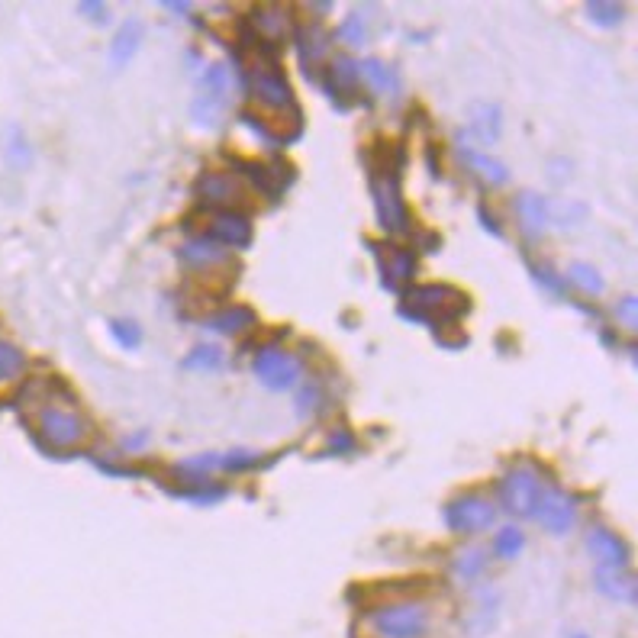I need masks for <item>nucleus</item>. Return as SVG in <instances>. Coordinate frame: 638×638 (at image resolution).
Returning <instances> with one entry per match:
<instances>
[{
	"label": "nucleus",
	"instance_id": "f3484780",
	"mask_svg": "<svg viewBox=\"0 0 638 638\" xmlns=\"http://www.w3.org/2000/svg\"><path fill=\"white\" fill-rule=\"evenodd\" d=\"M245 23L252 26V33L258 42H268V46H284V39L294 33V17H290L287 7H255Z\"/></svg>",
	"mask_w": 638,
	"mask_h": 638
},
{
	"label": "nucleus",
	"instance_id": "423d86ee",
	"mask_svg": "<svg viewBox=\"0 0 638 638\" xmlns=\"http://www.w3.org/2000/svg\"><path fill=\"white\" fill-rule=\"evenodd\" d=\"M542 493V474L535 464H513L510 471L500 477V503L506 513L513 516H532L535 503Z\"/></svg>",
	"mask_w": 638,
	"mask_h": 638
},
{
	"label": "nucleus",
	"instance_id": "c85d7f7f",
	"mask_svg": "<svg viewBox=\"0 0 638 638\" xmlns=\"http://www.w3.org/2000/svg\"><path fill=\"white\" fill-rule=\"evenodd\" d=\"M26 371V355L10 339L0 336V384H10Z\"/></svg>",
	"mask_w": 638,
	"mask_h": 638
},
{
	"label": "nucleus",
	"instance_id": "2eb2a0df",
	"mask_svg": "<svg viewBox=\"0 0 638 638\" xmlns=\"http://www.w3.org/2000/svg\"><path fill=\"white\" fill-rule=\"evenodd\" d=\"M371 245V252L377 258V265H381V284L387 290H394V294H403V284L416 274V252L410 249H400V245Z\"/></svg>",
	"mask_w": 638,
	"mask_h": 638
},
{
	"label": "nucleus",
	"instance_id": "58836bf2",
	"mask_svg": "<svg viewBox=\"0 0 638 638\" xmlns=\"http://www.w3.org/2000/svg\"><path fill=\"white\" fill-rule=\"evenodd\" d=\"M526 268L532 271V278H535V281H539L542 287H548V290H551V294H558V297L564 294L561 278H558V274L551 271L548 265H535V261H529V258H526Z\"/></svg>",
	"mask_w": 638,
	"mask_h": 638
},
{
	"label": "nucleus",
	"instance_id": "20e7f679",
	"mask_svg": "<svg viewBox=\"0 0 638 638\" xmlns=\"http://www.w3.org/2000/svg\"><path fill=\"white\" fill-rule=\"evenodd\" d=\"M371 629L381 638H423L429 632V606L419 600H400L374 609Z\"/></svg>",
	"mask_w": 638,
	"mask_h": 638
},
{
	"label": "nucleus",
	"instance_id": "cd10ccee",
	"mask_svg": "<svg viewBox=\"0 0 638 638\" xmlns=\"http://www.w3.org/2000/svg\"><path fill=\"white\" fill-rule=\"evenodd\" d=\"M568 278H571V284H577L590 297H597V294H603V290H606L603 274L593 268V265H587V261H571V265H568Z\"/></svg>",
	"mask_w": 638,
	"mask_h": 638
},
{
	"label": "nucleus",
	"instance_id": "ddd939ff",
	"mask_svg": "<svg viewBox=\"0 0 638 638\" xmlns=\"http://www.w3.org/2000/svg\"><path fill=\"white\" fill-rule=\"evenodd\" d=\"M535 519L542 522V529H548L551 535H568L577 522V506L564 490L558 487H542L539 503H535Z\"/></svg>",
	"mask_w": 638,
	"mask_h": 638
},
{
	"label": "nucleus",
	"instance_id": "f03ea898",
	"mask_svg": "<svg viewBox=\"0 0 638 638\" xmlns=\"http://www.w3.org/2000/svg\"><path fill=\"white\" fill-rule=\"evenodd\" d=\"M468 310L471 297L452 284H416L403 290L400 303V316L419 326H455Z\"/></svg>",
	"mask_w": 638,
	"mask_h": 638
},
{
	"label": "nucleus",
	"instance_id": "b1692460",
	"mask_svg": "<svg viewBox=\"0 0 638 638\" xmlns=\"http://www.w3.org/2000/svg\"><path fill=\"white\" fill-rule=\"evenodd\" d=\"M142 46V20H126L120 29H116V36L110 42V65L113 68H126L129 58H133Z\"/></svg>",
	"mask_w": 638,
	"mask_h": 638
},
{
	"label": "nucleus",
	"instance_id": "bb28decb",
	"mask_svg": "<svg viewBox=\"0 0 638 638\" xmlns=\"http://www.w3.org/2000/svg\"><path fill=\"white\" fill-rule=\"evenodd\" d=\"M281 455H271L265 458L261 452H252V448H236V452H226L220 455V468L226 471H249V468H271L274 461H278Z\"/></svg>",
	"mask_w": 638,
	"mask_h": 638
},
{
	"label": "nucleus",
	"instance_id": "39448f33",
	"mask_svg": "<svg viewBox=\"0 0 638 638\" xmlns=\"http://www.w3.org/2000/svg\"><path fill=\"white\" fill-rule=\"evenodd\" d=\"M442 519L458 535H477L497 522V506L487 493H458L442 506Z\"/></svg>",
	"mask_w": 638,
	"mask_h": 638
},
{
	"label": "nucleus",
	"instance_id": "2f4dec72",
	"mask_svg": "<svg viewBox=\"0 0 638 638\" xmlns=\"http://www.w3.org/2000/svg\"><path fill=\"white\" fill-rule=\"evenodd\" d=\"M522 545H526V535H522V529L516 526H503L497 535H493V555L503 558V561H513Z\"/></svg>",
	"mask_w": 638,
	"mask_h": 638
},
{
	"label": "nucleus",
	"instance_id": "6ab92c4d",
	"mask_svg": "<svg viewBox=\"0 0 638 638\" xmlns=\"http://www.w3.org/2000/svg\"><path fill=\"white\" fill-rule=\"evenodd\" d=\"M458 155H461V162L468 165L474 174H481V178L487 181V184H506L510 181V168H506L503 162H497V158H490V155H484V152H477L474 149V142H468L461 133H458Z\"/></svg>",
	"mask_w": 638,
	"mask_h": 638
},
{
	"label": "nucleus",
	"instance_id": "473e14b6",
	"mask_svg": "<svg viewBox=\"0 0 638 638\" xmlns=\"http://www.w3.org/2000/svg\"><path fill=\"white\" fill-rule=\"evenodd\" d=\"M487 568V555L481 548H468V551H461V555L452 561V574L458 580H474L477 574H481Z\"/></svg>",
	"mask_w": 638,
	"mask_h": 638
},
{
	"label": "nucleus",
	"instance_id": "9b49d317",
	"mask_svg": "<svg viewBox=\"0 0 638 638\" xmlns=\"http://www.w3.org/2000/svg\"><path fill=\"white\" fill-rule=\"evenodd\" d=\"M207 226H203L200 236L213 239L223 249H249L252 245V220L239 210H207Z\"/></svg>",
	"mask_w": 638,
	"mask_h": 638
},
{
	"label": "nucleus",
	"instance_id": "a18cd8bd",
	"mask_svg": "<svg viewBox=\"0 0 638 638\" xmlns=\"http://www.w3.org/2000/svg\"><path fill=\"white\" fill-rule=\"evenodd\" d=\"M145 442H149V429H139L136 435H126L120 445L126 448V452H136V448H142Z\"/></svg>",
	"mask_w": 638,
	"mask_h": 638
},
{
	"label": "nucleus",
	"instance_id": "72a5a7b5",
	"mask_svg": "<svg viewBox=\"0 0 638 638\" xmlns=\"http://www.w3.org/2000/svg\"><path fill=\"white\" fill-rule=\"evenodd\" d=\"M587 17L597 26H619L626 20V7L622 4H609V0H590L587 4Z\"/></svg>",
	"mask_w": 638,
	"mask_h": 638
},
{
	"label": "nucleus",
	"instance_id": "f8f14e48",
	"mask_svg": "<svg viewBox=\"0 0 638 638\" xmlns=\"http://www.w3.org/2000/svg\"><path fill=\"white\" fill-rule=\"evenodd\" d=\"M319 87L332 97V104H336L342 113L358 104V87H361V78H358V62H352L348 55H336V58H329V65H326V75L323 81H319Z\"/></svg>",
	"mask_w": 638,
	"mask_h": 638
},
{
	"label": "nucleus",
	"instance_id": "6e6552de",
	"mask_svg": "<svg viewBox=\"0 0 638 638\" xmlns=\"http://www.w3.org/2000/svg\"><path fill=\"white\" fill-rule=\"evenodd\" d=\"M226 97H229V71L226 65H207L203 71V81H200V94L194 97V120L200 126H216L220 123V116L226 110Z\"/></svg>",
	"mask_w": 638,
	"mask_h": 638
},
{
	"label": "nucleus",
	"instance_id": "1a4fd4ad",
	"mask_svg": "<svg viewBox=\"0 0 638 638\" xmlns=\"http://www.w3.org/2000/svg\"><path fill=\"white\" fill-rule=\"evenodd\" d=\"M303 374V365L297 355L284 352L278 345H265L255 355V377L268 390H290Z\"/></svg>",
	"mask_w": 638,
	"mask_h": 638
},
{
	"label": "nucleus",
	"instance_id": "a878e982",
	"mask_svg": "<svg viewBox=\"0 0 638 638\" xmlns=\"http://www.w3.org/2000/svg\"><path fill=\"white\" fill-rule=\"evenodd\" d=\"M358 78L365 81L374 94H397L400 91V75L381 58H365L358 62Z\"/></svg>",
	"mask_w": 638,
	"mask_h": 638
},
{
	"label": "nucleus",
	"instance_id": "c756f323",
	"mask_svg": "<svg viewBox=\"0 0 638 638\" xmlns=\"http://www.w3.org/2000/svg\"><path fill=\"white\" fill-rule=\"evenodd\" d=\"M181 368H187V371H220L223 368V348L220 345H197V348H191V355L181 361Z\"/></svg>",
	"mask_w": 638,
	"mask_h": 638
},
{
	"label": "nucleus",
	"instance_id": "0eeeda50",
	"mask_svg": "<svg viewBox=\"0 0 638 638\" xmlns=\"http://www.w3.org/2000/svg\"><path fill=\"white\" fill-rule=\"evenodd\" d=\"M36 432L49 448H71L91 435V423L65 406H42L36 416Z\"/></svg>",
	"mask_w": 638,
	"mask_h": 638
},
{
	"label": "nucleus",
	"instance_id": "e433bc0d",
	"mask_svg": "<svg viewBox=\"0 0 638 638\" xmlns=\"http://www.w3.org/2000/svg\"><path fill=\"white\" fill-rule=\"evenodd\" d=\"M110 336L123 348H139L142 329H139V323H133V319H110Z\"/></svg>",
	"mask_w": 638,
	"mask_h": 638
},
{
	"label": "nucleus",
	"instance_id": "5701e85b",
	"mask_svg": "<svg viewBox=\"0 0 638 638\" xmlns=\"http://www.w3.org/2000/svg\"><path fill=\"white\" fill-rule=\"evenodd\" d=\"M503 129V116L497 104H474L471 110V129L461 133L464 139H477V142H497Z\"/></svg>",
	"mask_w": 638,
	"mask_h": 638
},
{
	"label": "nucleus",
	"instance_id": "de8ad7c7",
	"mask_svg": "<svg viewBox=\"0 0 638 638\" xmlns=\"http://www.w3.org/2000/svg\"><path fill=\"white\" fill-rule=\"evenodd\" d=\"M571 638H590V635H584V632H574Z\"/></svg>",
	"mask_w": 638,
	"mask_h": 638
},
{
	"label": "nucleus",
	"instance_id": "a19ab883",
	"mask_svg": "<svg viewBox=\"0 0 638 638\" xmlns=\"http://www.w3.org/2000/svg\"><path fill=\"white\" fill-rule=\"evenodd\" d=\"M78 13H81V17L91 20V23H97V26L110 23V7H107V4H100V0H81V4H78Z\"/></svg>",
	"mask_w": 638,
	"mask_h": 638
},
{
	"label": "nucleus",
	"instance_id": "49530a36",
	"mask_svg": "<svg viewBox=\"0 0 638 638\" xmlns=\"http://www.w3.org/2000/svg\"><path fill=\"white\" fill-rule=\"evenodd\" d=\"M423 249L426 252H439L442 249V236H435V232H426V236H423Z\"/></svg>",
	"mask_w": 638,
	"mask_h": 638
},
{
	"label": "nucleus",
	"instance_id": "7ed1b4c3",
	"mask_svg": "<svg viewBox=\"0 0 638 638\" xmlns=\"http://www.w3.org/2000/svg\"><path fill=\"white\" fill-rule=\"evenodd\" d=\"M252 65H239L242 68V84L249 87V94L258 100V104H265L271 110H294L297 113V97H294V87H290L287 75L281 71L278 58L274 55H261Z\"/></svg>",
	"mask_w": 638,
	"mask_h": 638
},
{
	"label": "nucleus",
	"instance_id": "c03bdc74",
	"mask_svg": "<svg viewBox=\"0 0 638 638\" xmlns=\"http://www.w3.org/2000/svg\"><path fill=\"white\" fill-rule=\"evenodd\" d=\"M477 220H481V226H484L487 232H493L497 239H503V226L497 223V216L487 213V207H477Z\"/></svg>",
	"mask_w": 638,
	"mask_h": 638
},
{
	"label": "nucleus",
	"instance_id": "dca6fc26",
	"mask_svg": "<svg viewBox=\"0 0 638 638\" xmlns=\"http://www.w3.org/2000/svg\"><path fill=\"white\" fill-rule=\"evenodd\" d=\"M294 39H297L303 75H307L319 87V81H323V58L329 55L326 29L319 26V23H313V26H294Z\"/></svg>",
	"mask_w": 638,
	"mask_h": 638
},
{
	"label": "nucleus",
	"instance_id": "a211bd4d",
	"mask_svg": "<svg viewBox=\"0 0 638 638\" xmlns=\"http://www.w3.org/2000/svg\"><path fill=\"white\" fill-rule=\"evenodd\" d=\"M587 548L597 558V568H626L629 564V545L606 526H593L587 532Z\"/></svg>",
	"mask_w": 638,
	"mask_h": 638
},
{
	"label": "nucleus",
	"instance_id": "4be33fe9",
	"mask_svg": "<svg viewBox=\"0 0 638 638\" xmlns=\"http://www.w3.org/2000/svg\"><path fill=\"white\" fill-rule=\"evenodd\" d=\"M516 213H519V223L522 229L529 232V236H542V232L548 229V220H551V210L542 194H532V191H522L516 197Z\"/></svg>",
	"mask_w": 638,
	"mask_h": 638
},
{
	"label": "nucleus",
	"instance_id": "9d476101",
	"mask_svg": "<svg viewBox=\"0 0 638 638\" xmlns=\"http://www.w3.org/2000/svg\"><path fill=\"white\" fill-rule=\"evenodd\" d=\"M232 165H236V171H242L245 178L252 181V187H255L258 194H265V197L274 200V203H278V200L287 194V187L297 181L294 165L281 162V158H274V162H265V165H258V162H239V158H232Z\"/></svg>",
	"mask_w": 638,
	"mask_h": 638
},
{
	"label": "nucleus",
	"instance_id": "c9c22d12",
	"mask_svg": "<svg viewBox=\"0 0 638 638\" xmlns=\"http://www.w3.org/2000/svg\"><path fill=\"white\" fill-rule=\"evenodd\" d=\"M339 39L345 42V46H365V42H368V26H365V20H361V10L348 13V20L339 26Z\"/></svg>",
	"mask_w": 638,
	"mask_h": 638
},
{
	"label": "nucleus",
	"instance_id": "4c0bfd02",
	"mask_svg": "<svg viewBox=\"0 0 638 638\" xmlns=\"http://www.w3.org/2000/svg\"><path fill=\"white\" fill-rule=\"evenodd\" d=\"M319 406H323V390H319V384H307L297 394V413L303 416V419H313L316 413H319Z\"/></svg>",
	"mask_w": 638,
	"mask_h": 638
},
{
	"label": "nucleus",
	"instance_id": "f257e3e1",
	"mask_svg": "<svg viewBox=\"0 0 638 638\" xmlns=\"http://www.w3.org/2000/svg\"><path fill=\"white\" fill-rule=\"evenodd\" d=\"M365 165H368V187H371L381 229L390 232V236H406V232H413L410 210H406V200L400 194L403 168H406V142L374 145V149L365 152Z\"/></svg>",
	"mask_w": 638,
	"mask_h": 638
},
{
	"label": "nucleus",
	"instance_id": "7c9ffc66",
	"mask_svg": "<svg viewBox=\"0 0 638 638\" xmlns=\"http://www.w3.org/2000/svg\"><path fill=\"white\" fill-rule=\"evenodd\" d=\"M168 493L174 500H191L197 506H210V503H220L229 490L223 484H203V487H178V490L168 487Z\"/></svg>",
	"mask_w": 638,
	"mask_h": 638
},
{
	"label": "nucleus",
	"instance_id": "79ce46f5",
	"mask_svg": "<svg viewBox=\"0 0 638 638\" xmlns=\"http://www.w3.org/2000/svg\"><path fill=\"white\" fill-rule=\"evenodd\" d=\"M616 319L626 329H635L638 326V300L632 294H626V297L616 303Z\"/></svg>",
	"mask_w": 638,
	"mask_h": 638
},
{
	"label": "nucleus",
	"instance_id": "aec40b11",
	"mask_svg": "<svg viewBox=\"0 0 638 638\" xmlns=\"http://www.w3.org/2000/svg\"><path fill=\"white\" fill-rule=\"evenodd\" d=\"M203 326L210 332H220V336H242V332L258 326V313L252 307H223L203 319Z\"/></svg>",
	"mask_w": 638,
	"mask_h": 638
},
{
	"label": "nucleus",
	"instance_id": "ea45409f",
	"mask_svg": "<svg viewBox=\"0 0 638 638\" xmlns=\"http://www.w3.org/2000/svg\"><path fill=\"white\" fill-rule=\"evenodd\" d=\"M355 448H358L355 435L348 432L345 426H336V432H332V439H329V448H326V452H329V455H352Z\"/></svg>",
	"mask_w": 638,
	"mask_h": 638
},
{
	"label": "nucleus",
	"instance_id": "393cba45",
	"mask_svg": "<svg viewBox=\"0 0 638 638\" xmlns=\"http://www.w3.org/2000/svg\"><path fill=\"white\" fill-rule=\"evenodd\" d=\"M178 255L187 261V265H194V268H213V265H223L226 261V249L223 245H216L213 239H207V236H191L187 239L181 249H178Z\"/></svg>",
	"mask_w": 638,
	"mask_h": 638
},
{
	"label": "nucleus",
	"instance_id": "f704fd0d",
	"mask_svg": "<svg viewBox=\"0 0 638 638\" xmlns=\"http://www.w3.org/2000/svg\"><path fill=\"white\" fill-rule=\"evenodd\" d=\"M239 123L249 129V133L261 142V145H268V149H284V145H290L284 136H278V133H271L268 129V123H261L255 113H239Z\"/></svg>",
	"mask_w": 638,
	"mask_h": 638
},
{
	"label": "nucleus",
	"instance_id": "412c9836",
	"mask_svg": "<svg viewBox=\"0 0 638 638\" xmlns=\"http://www.w3.org/2000/svg\"><path fill=\"white\" fill-rule=\"evenodd\" d=\"M593 584L603 593L606 600L613 603H635V577L629 568H597L593 574Z\"/></svg>",
	"mask_w": 638,
	"mask_h": 638
},
{
	"label": "nucleus",
	"instance_id": "4468645a",
	"mask_svg": "<svg viewBox=\"0 0 638 638\" xmlns=\"http://www.w3.org/2000/svg\"><path fill=\"white\" fill-rule=\"evenodd\" d=\"M194 194L200 197V203H207V210H232L242 203V187L226 171H200L194 181Z\"/></svg>",
	"mask_w": 638,
	"mask_h": 638
},
{
	"label": "nucleus",
	"instance_id": "37998d69",
	"mask_svg": "<svg viewBox=\"0 0 638 638\" xmlns=\"http://www.w3.org/2000/svg\"><path fill=\"white\" fill-rule=\"evenodd\" d=\"M7 155H10V162L17 168L29 165V145H26V139L20 133H13V142L7 145Z\"/></svg>",
	"mask_w": 638,
	"mask_h": 638
}]
</instances>
